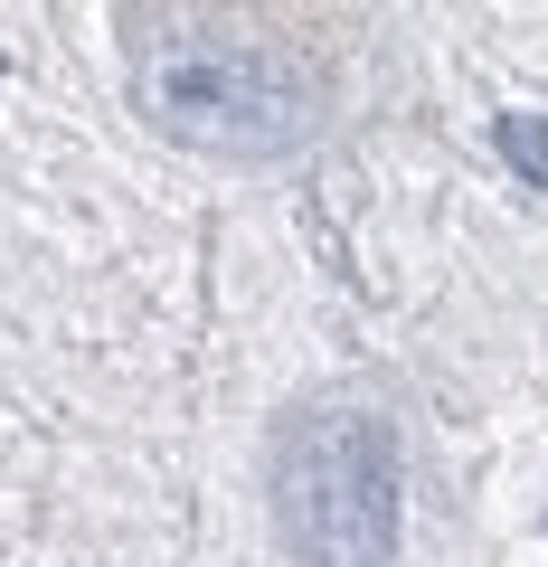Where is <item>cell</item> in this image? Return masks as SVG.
Masks as SVG:
<instances>
[{"instance_id":"obj_2","label":"cell","mask_w":548,"mask_h":567,"mask_svg":"<svg viewBox=\"0 0 548 567\" xmlns=\"http://www.w3.org/2000/svg\"><path fill=\"white\" fill-rule=\"evenodd\" d=\"M152 104H162L180 133L199 142H246V152H275L312 123V95L275 48H237L227 58L218 39H180L162 66H152Z\"/></svg>"},{"instance_id":"obj_1","label":"cell","mask_w":548,"mask_h":567,"mask_svg":"<svg viewBox=\"0 0 548 567\" xmlns=\"http://www.w3.org/2000/svg\"><path fill=\"white\" fill-rule=\"evenodd\" d=\"M275 529L303 567H387L397 558V445L369 406L293 416L275 445Z\"/></svg>"},{"instance_id":"obj_3","label":"cell","mask_w":548,"mask_h":567,"mask_svg":"<svg viewBox=\"0 0 548 567\" xmlns=\"http://www.w3.org/2000/svg\"><path fill=\"white\" fill-rule=\"evenodd\" d=\"M502 152L520 181H548V123L539 114H502Z\"/></svg>"}]
</instances>
